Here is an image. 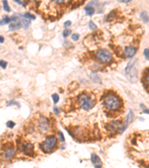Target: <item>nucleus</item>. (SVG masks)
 I'll return each mask as SVG.
<instances>
[{
	"label": "nucleus",
	"mask_w": 149,
	"mask_h": 168,
	"mask_svg": "<svg viewBox=\"0 0 149 168\" xmlns=\"http://www.w3.org/2000/svg\"><path fill=\"white\" fill-rule=\"evenodd\" d=\"M54 114H55L56 115L59 114V113H60V111H59V109H58V108L54 107Z\"/></svg>",
	"instance_id": "nucleus-31"
},
{
	"label": "nucleus",
	"mask_w": 149,
	"mask_h": 168,
	"mask_svg": "<svg viewBox=\"0 0 149 168\" xmlns=\"http://www.w3.org/2000/svg\"><path fill=\"white\" fill-rule=\"evenodd\" d=\"M58 134H59V137H60V138H61V140L62 141H65V139H64V136H63V133L61 132H59Z\"/></svg>",
	"instance_id": "nucleus-30"
},
{
	"label": "nucleus",
	"mask_w": 149,
	"mask_h": 168,
	"mask_svg": "<svg viewBox=\"0 0 149 168\" xmlns=\"http://www.w3.org/2000/svg\"><path fill=\"white\" fill-rule=\"evenodd\" d=\"M71 34V30H69V29H66L63 32V37H67L68 36L70 35Z\"/></svg>",
	"instance_id": "nucleus-21"
},
{
	"label": "nucleus",
	"mask_w": 149,
	"mask_h": 168,
	"mask_svg": "<svg viewBox=\"0 0 149 168\" xmlns=\"http://www.w3.org/2000/svg\"><path fill=\"white\" fill-rule=\"evenodd\" d=\"M52 98L53 102H54V104H57V103L58 102L59 99H60L59 96H58L57 93H54V94H52Z\"/></svg>",
	"instance_id": "nucleus-19"
},
{
	"label": "nucleus",
	"mask_w": 149,
	"mask_h": 168,
	"mask_svg": "<svg viewBox=\"0 0 149 168\" xmlns=\"http://www.w3.org/2000/svg\"><path fill=\"white\" fill-rule=\"evenodd\" d=\"M143 112L145 113V114H149V109H145V110L143 111Z\"/></svg>",
	"instance_id": "nucleus-33"
},
{
	"label": "nucleus",
	"mask_w": 149,
	"mask_h": 168,
	"mask_svg": "<svg viewBox=\"0 0 149 168\" xmlns=\"http://www.w3.org/2000/svg\"><path fill=\"white\" fill-rule=\"evenodd\" d=\"M38 125H39V128L43 131V132H46L49 128V121L45 117H40L38 122Z\"/></svg>",
	"instance_id": "nucleus-8"
},
{
	"label": "nucleus",
	"mask_w": 149,
	"mask_h": 168,
	"mask_svg": "<svg viewBox=\"0 0 149 168\" xmlns=\"http://www.w3.org/2000/svg\"><path fill=\"white\" fill-rule=\"evenodd\" d=\"M80 106L84 110H89L95 106V101L87 94H82L78 99Z\"/></svg>",
	"instance_id": "nucleus-2"
},
{
	"label": "nucleus",
	"mask_w": 149,
	"mask_h": 168,
	"mask_svg": "<svg viewBox=\"0 0 149 168\" xmlns=\"http://www.w3.org/2000/svg\"><path fill=\"white\" fill-rule=\"evenodd\" d=\"M15 155V149L14 147H8V149H6L4 154H3V157L5 160H10Z\"/></svg>",
	"instance_id": "nucleus-10"
},
{
	"label": "nucleus",
	"mask_w": 149,
	"mask_h": 168,
	"mask_svg": "<svg viewBox=\"0 0 149 168\" xmlns=\"http://www.w3.org/2000/svg\"><path fill=\"white\" fill-rule=\"evenodd\" d=\"M22 149L23 152L27 155H29V156H32L33 155V152H34V145L31 143H28L26 142L22 144Z\"/></svg>",
	"instance_id": "nucleus-7"
},
{
	"label": "nucleus",
	"mask_w": 149,
	"mask_h": 168,
	"mask_svg": "<svg viewBox=\"0 0 149 168\" xmlns=\"http://www.w3.org/2000/svg\"><path fill=\"white\" fill-rule=\"evenodd\" d=\"M4 40H5L4 37H3L2 36H0V43H1V44H2V43L4 42Z\"/></svg>",
	"instance_id": "nucleus-32"
},
{
	"label": "nucleus",
	"mask_w": 149,
	"mask_h": 168,
	"mask_svg": "<svg viewBox=\"0 0 149 168\" xmlns=\"http://www.w3.org/2000/svg\"><path fill=\"white\" fill-rule=\"evenodd\" d=\"M91 161L93 164L94 165L95 168H102V162L101 159L96 155V154H92L91 155Z\"/></svg>",
	"instance_id": "nucleus-9"
},
{
	"label": "nucleus",
	"mask_w": 149,
	"mask_h": 168,
	"mask_svg": "<svg viewBox=\"0 0 149 168\" xmlns=\"http://www.w3.org/2000/svg\"><path fill=\"white\" fill-rule=\"evenodd\" d=\"M15 2H17L18 3L19 5H22V6H23V7H25V5H26V3H25V2H22V1H18V0H16L15 1Z\"/></svg>",
	"instance_id": "nucleus-29"
},
{
	"label": "nucleus",
	"mask_w": 149,
	"mask_h": 168,
	"mask_svg": "<svg viewBox=\"0 0 149 168\" xmlns=\"http://www.w3.org/2000/svg\"><path fill=\"white\" fill-rule=\"evenodd\" d=\"M140 17L141 19L143 20L144 23H148L149 21V17L147 14V12L145 11H142L140 14Z\"/></svg>",
	"instance_id": "nucleus-16"
},
{
	"label": "nucleus",
	"mask_w": 149,
	"mask_h": 168,
	"mask_svg": "<svg viewBox=\"0 0 149 168\" xmlns=\"http://www.w3.org/2000/svg\"><path fill=\"white\" fill-rule=\"evenodd\" d=\"M144 56L147 60H149V49H145L144 50Z\"/></svg>",
	"instance_id": "nucleus-26"
},
{
	"label": "nucleus",
	"mask_w": 149,
	"mask_h": 168,
	"mask_svg": "<svg viewBox=\"0 0 149 168\" xmlns=\"http://www.w3.org/2000/svg\"><path fill=\"white\" fill-rule=\"evenodd\" d=\"M72 25V22H71L70 20H67V21H66L64 23H63V26L64 28H68V27H70Z\"/></svg>",
	"instance_id": "nucleus-28"
},
{
	"label": "nucleus",
	"mask_w": 149,
	"mask_h": 168,
	"mask_svg": "<svg viewBox=\"0 0 149 168\" xmlns=\"http://www.w3.org/2000/svg\"><path fill=\"white\" fill-rule=\"evenodd\" d=\"M22 27V26L20 25V23H19L18 22H14L13 23L10 24L9 26V29L11 30V31H14V30H17L19 29Z\"/></svg>",
	"instance_id": "nucleus-13"
},
{
	"label": "nucleus",
	"mask_w": 149,
	"mask_h": 168,
	"mask_svg": "<svg viewBox=\"0 0 149 168\" xmlns=\"http://www.w3.org/2000/svg\"><path fill=\"white\" fill-rule=\"evenodd\" d=\"M24 16L26 17V18H28V19H35L36 17L35 15H33V14H30V13H26L25 14H24Z\"/></svg>",
	"instance_id": "nucleus-20"
},
{
	"label": "nucleus",
	"mask_w": 149,
	"mask_h": 168,
	"mask_svg": "<svg viewBox=\"0 0 149 168\" xmlns=\"http://www.w3.org/2000/svg\"><path fill=\"white\" fill-rule=\"evenodd\" d=\"M105 106L111 111H116L121 106V102L118 97L113 94H109L105 99Z\"/></svg>",
	"instance_id": "nucleus-1"
},
{
	"label": "nucleus",
	"mask_w": 149,
	"mask_h": 168,
	"mask_svg": "<svg viewBox=\"0 0 149 168\" xmlns=\"http://www.w3.org/2000/svg\"><path fill=\"white\" fill-rule=\"evenodd\" d=\"M146 81H147V84L148 85V86H149V74L148 75L147 78H146Z\"/></svg>",
	"instance_id": "nucleus-34"
},
{
	"label": "nucleus",
	"mask_w": 149,
	"mask_h": 168,
	"mask_svg": "<svg viewBox=\"0 0 149 168\" xmlns=\"http://www.w3.org/2000/svg\"><path fill=\"white\" fill-rule=\"evenodd\" d=\"M133 119H134V114H133V113L131 110H130L127 116V118H126V125H128L129 124L131 123L133 120Z\"/></svg>",
	"instance_id": "nucleus-12"
},
{
	"label": "nucleus",
	"mask_w": 149,
	"mask_h": 168,
	"mask_svg": "<svg viewBox=\"0 0 149 168\" xmlns=\"http://www.w3.org/2000/svg\"><path fill=\"white\" fill-rule=\"evenodd\" d=\"M10 22H12L10 17H8L5 16V17H3V19L2 20H0V26L5 25V24H8V23H10Z\"/></svg>",
	"instance_id": "nucleus-17"
},
{
	"label": "nucleus",
	"mask_w": 149,
	"mask_h": 168,
	"mask_svg": "<svg viewBox=\"0 0 149 168\" xmlns=\"http://www.w3.org/2000/svg\"><path fill=\"white\" fill-rule=\"evenodd\" d=\"M89 28L91 30H95V29L97 28V26L95 25V23L93 21H89Z\"/></svg>",
	"instance_id": "nucleus-22"
},
{
	"label": "nucleus",
	"mask_w": 149,
	"mask_h": 168,
	"mask_svg": "<svg viewBox=\"0 0 149 168\" xmlns=\"http://www.w3.org/2000/svg\"><path fill=\"white\" fill-rule=\"evenodd\" d=\"M2 4H3V8H4V10H5V11H7V12H10V7H9L8 2L5 1V0H4V1L2 2Z\"/></svg>",
	"instance_id": "nucleus-18"
},
{
	"label": "nucleus",
	"mask_w": 149,
	"mask_h": 168,
	"mask_svg": "<svg viewBox=\"0 0 149 168\" xmlns=\"http://www.w3.org/2000/svg\"><path fill=\"white\" fill-rule=\"evenodd\" d=\"M119 2H126V3H127V2H129V1H119Z\"/></svg>",
	"instance_id": "nucleus-35"
},
{
	"label": "nucleus",
	"mask_w": 149,
	"mask_h": 168,
	"mask_svg": "<svg viewBox=\"0 0 149 168\" xmlns=\"http://www.w3.org/2000/svg\"><path fill=\"white\" fill-rule=\"evenodd\" d=\"M6 125H7V126L8 127V128H10V129H13L14 126H15V123L13 122V121H8V122H7V123H6Z\"/></svg>",
	"instance_id": "nucleus-25"
},
{
	"label": "nucleus",
	"mask_w": 149,
	"mask_h": 168,
	"mask_svg": "<svg viewBox=\"0 0 149 168\" xmlns=\"http://www.w3.org/2000/svg\"><path fill=\"white\" fill-rule=\"evenodd\" d=\"M124 55L126 56V58H131L134 56V55L136 53V49L135 47L130 46H128L124 49Z\"/></svg>",
	"instance_id": "nucleus-11"
},
{
	"label": "nucleus",
	"mask_w": 149,
	"mask_h": 168,
	"mask_svg": "<svg viewBox=\"0 0 149 168\" xmlns=\"http://www.w3.org/2000/svg\"><path fill=\"white\" fill-rule=\"evenodd\" d=\"M7 105H8V106H13V105H14V106H17V107H19V104L18 102H15V101H10V102H8Z\"/></svg>",
	"instance_id": "nucleus-27"
},
{
	"label": "nucleus",
	"mask_w": 149,
	"mask_h": 168,
	"mask_svg": "<svg viewBox=\"0 0 149 168\" xmlns=\"http://www.w3.org/2000/svg\"><path fill=\"white\" fill-rule=\"evenodd\" d=\"M7 65H8V63L6 61H2V60H1L0 61V67H2V68H3V69H5L6 68V67H7Z\"/></svg>",
	"instance_id": "nucleus-23"
},
{
	"label": "nucleus",
	"mask_w": 149,
	"mask_h": 168,
	"mask_svg": "<svg viewBox=\"0 0 149 168\" xmlns=\"http://www.w3.org/2000/svg\"><path fill=\"white\" fill-rule=\"evenodd\" d=\"M134 64H135V61L134 60H131V61H130L128 62V65H127V67L125 68L126 73H129L130 72V71L131 70V69L133 68V67L134 66Z\"/></svg>",
	"instance_id": "nucleus-15"
},
{
	"label": "nucleus",
	"mask_w": 149,
	"mask_h": 168,
	"mask_svg": "<svg viewBox=\"0 0 149 168\" xmlns=\"http://www.w3.org/2000/svg\"><path fill=\"white\" fill-rule=\"evenodd\" d=\"M96 58L101 63H108L112 59V55L108 50L102 49L96 52Z\"/></svg>",
	"instance_id": "nucleus-5"
},
{
	"label": "nucleus",
	"mask_w": 149,
	"mask_h": 168,
	"mask_svg": "<svg viewBox=\"0 0 149 168\" xmlns=\"http://www.w3.org/2000/svg\"><path fill=\"white\" fill-rule=\"evenodd\" d=\"M127 127H128V125L125 124L124 125H123L122 123L119 120L111 121L107 125V129L109 131H113V132L119 131L120 132H123Z\"/></svg>",
	"instance_id": "nucleus-4"
},
{
	"label": "nucleus",
	"mask_w": 149,
	"mask_h": 168,
	"mask_svg": "<svg viewBox=\"0 0 149 168\" xmlns=\"http://www.w3.org/2000/svg\"><path fill=\"white\" fill-rule=\"evenodd\" d=\"M11 21L12 22H18L19 23H20V25L22 26V27L26 28L28 27V26L31 23L30 19H28V18H26L24 15L22 14H17L14 16H12L11 17Z\"/></svg>",
	"instance_id": "nucleus-6"
},
{
	"label": "nucleus",
	"mask_w": 149,
	"mask_h": 168,
	"mask_svg": "<svg viewBox=\"0 0 149 168\" xmlns=\"http://www.w3.org/2000/svg\"><path fill=\"white\" fill-rule=\"evenodd\" d=\"M57 143L58 139L55 136H49L42 143V149L44 152H50L54 148Z\"/></svg>",
	"instance_id": "nucleus-3"
},
{
	"label": "nucleus",
	"mask_w": 149,
	"mask_h": 168,
	"mask_svg": "<svg viewBox=\"0 0 149 168\" xmlns=\"http://www.w3.org/2000/svg\"><path fill=\"white\" fill-rule=\"evenodd\" d=\"M84 10L86 11V14L88 16H92L95 13V8L92 6H87L84 8Z\"/></svg>",
	"instance_id": "nucleus-14"
},
{
	"label": "nucleus",
	"mask_w": 149,
	"mask_h": 168,
	"mask_svg": "<svg viewBox=\"0 0 149 168\" xmlns=\"http://www.w3.org/2000/svg\"><path fill=\"white\" fill-rule=\"evenodd\" d=\"M79 37H80V35H79L78 34H73L72 35V40H74V41H78L79 40Z\"/></svg>",
	"instance_id": "nucleus-24"
}]
</instances>
